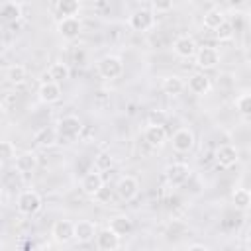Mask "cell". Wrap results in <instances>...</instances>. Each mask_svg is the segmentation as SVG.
Segmentation results:
<instances>
[{"mask_svg":"<svg viewBox=\"0 0 251 251\" xmlns=\"http://www.w3.org/2000/svg\"><path fill=\"white\" fill-rule=\"evenodd\" d=\"M41 206H43V200H41L39 192H35L31 188L22 190L20 196H18V200H16V208L24 216H35L41 210Z\"/></svg>","mask_w":251,"mask_h":251,"instance_id":"6da1fadb","label":"cell"},{"mask_svg":"<svg viewBox=\"0 0 251 251\" xmlns=\"http://www.w3.org/2000/svg\"><path fill=\"white\" fill-rule=\"evenodd\" d=\"M55 129H57L59 141H73V139H76V137L80 135V131H82V122H80L76 116H63V118L57 122Z\"/></svg>","mask_w":251,"mask_h":251,"instance_id":"7a4b0ae2","label":"cell"},{"mask_svg":"<svg viewBox=\"0 0 251 251\" xmlns=\"http://www.w3.org/2000/svg\"><path fill=\"white\" fill-rule=\"evenodd\" d=\"M98 73L102 78H108V80H114L118 76H122L124 73V61L118 57V55H106L98 61Z\"/></svg>","mask_w":251,"mask_h":251,"instance_id":"3957f363","label":"cell"},{"mask_svg":"<svg viewBox=\"0 0 251 251\" xmlns=\"http://www.w3.org/2000/svg\"><path fill=\"white\" fill-rule=\"evenodd\" d=\"M194 59H196V67L198 69H204V71H210V69H216L220 65V51L212 45H204V47H198L196 53H194Z\"/></svg>","mask_w":251,"mask_h":251,"instance_id":"277c9868","label":"cell"},{"mask_svg":"<svg viewBox=\"0 0 251 251\" xmlns=\"http://www.w3.org/2000/svg\"><path fill=\"white\" fill-rule=\"evenodd\" d=\"M214 159H216V165L222 167V169H231L233 165L239 163V149L231 143H224L216 149L214 153Z\"/></svg>","mask_w":251,"mask_h":251,"instance_id":"5b68a950","label":"cell"},{"mask_svg":"<svg viewBox=\"0 0 251 251\" xmlns=\"http://www.w3.org/2000/svg\"><path fill=\"white\" fill-rule=\"evenodd\" d=\"M171 143H173V149L178 151V153H188L194 143H196V137H194V131L190 127H178L173 137H171Z\"/></svg>","mask_w":251,"mask_h":251,"instance_id":"8992f818","label":"cell"},{"mask_svg":"<svg viewBox=\"0 0 251 251\" xmlns=\"http://www.w3.org/2000/svg\"><path fill=\"white\" fill-rule=\"evenodd\" d=\"M190 167L186 163H173L165 169V178L171 186H180L190 178Z\"/></svg>","mask_w":251,"mask_h":251,"instance_id":"52a82bcc","label":"cell"},{"mask_svg":"<svg viewBox=\"0 0 251 251\" xmlns=\"http://www.w3.org/2000/svg\"><path fill=\"white\" fill-rule=\"evenodd\" d=\"M57 31L63 39H76L82 31V22L76 18V16H67V18H61L59 24H57Z\"/></svg>","mask_w":251,"mask_h":251,"instance_id":"ba28073f","label":"cell"},{"mask_svg":"<svg viewBox=\"0 0 251 251\" xmlns=\"http://www.w3.org/2000/svg\"><path fill=\"white\" fill-rule=\"evenodd\" d=\"M61 82H55V80H43L37 88V96L43 104H55L61 100Z\"/></svg>","mask_w":251,"mask_h":251,"instance_id":"9c48e42d","label":"cell"},{"mask_svg":"<svg viewBox=\"0 0 251 251\" xmlns=\"http://www.w3.org/2000/svg\"><path fill=\"white\" fill-rule=\"evenodd\" d=\"M102 188H104V178H102L100 171H90V173H86V175L82 176V180H80V190H82L86 196H90V198H96V194H98Z\"/></svg>","mask_w":251,"mask_h":251,"instance_id":"30bf717a","label":"cell"},{"mask_svg":"<svg viewBox=\"0 0 251 251\" xmlns=\"http://www.w3.org/2000/svg\"><path fill=\"white\" fill-rule=\"evenodd\" d=\"M51 235L57 243H71L75 239V224L71 220H57L51 227Z\"/></svg>","mask_w":251,"mask_h":251,"instance_id":"8fae6325","label":"cell"},{"mask_svg":"<svg viewBox=\"0 0 251 251\" xmlns=\"http://www.w3.org/2000/svg\"><path fill=\"white\" fill-rule=\"evenodd\" d=\"M94 239H96V247H98L100 251H116V249L122 245L120 235H116L108 226L102 227V229H98L96 235H94Z\"/></svg>","mask_w":251,"mask_h":251,"instance_id":"7c38bea8","label":"cell"},{"mask_svg":"<svg viewBox=\"0 0 251 251\" xmlns=\"http://www.w3.org/2000/svg\"><path fill=\"white\" fill-rule=\"evenodd\" d=\"M127 24H129V27L135 29V31H147V29H151V27L155 25V16H153V12L141 8V10H135V12L129 16Z\"/></svg>","mask_w":251,"mask_h":251,"instance_id":"4fadbf2b","label":"cell"},{"mask_svg":"<svg viewBox=\"0 0 251 251\" xmlns=\"http://www.w3.org/2000/svg\"><path fill=\"white\" fill-rule=\"evenodd\" d=\"M116 192L122 200H133L139 194V180L135 176L126 175L116 182Z\"/></svg>","mask_w":251,"mask_h":251,"instance_id":"5bb4252c","label":"cell"},{"mask_svg":"<svg viewBox=\"0 0 251 251\" xmlns=\"http://www.w3.org/2000/svg\"><path fill=\"white\" fill-rule=\"evenodd\" d=\"M196 49H198V45H196L194 37H190V35H178V37L173 41V51H175V55L180 57V59H190V57H194Z\"/></svg>","mask_w":251,"mask_h":251,"instance_id":"9a60e30c","label":"cell"},{"mask_svg":"<svg viewBox=\"0 0 251 251\" xmlns=\"http://www.w3.org/2000/svg\"><path fill=\"white\" fill-rule=\"evenodd\" d=\"M143 139L151 145V147H161L167 141V131L163 126H155V124H147L143 129Z\"/></svg>","mask_w":251,"mask_h":251,"instance_id":"2e32d148","label":"cell"},{"mask_svg":"<svg viewBox=\"0 0 251 251\" xmlns=\"http://www.w3.org/2000/svg\"><path fill=\"white\" fill-rule=\"evenodd\" d=\"M14 167H16V171H18L20 175H29V173H33V171L37 169V157H35V153L25 151V153L16 155V157H14Z\"/></svg>","mask_w":251,"mask_h":251,"instance_id":"e0dca14e","label":"cell"},{"mask_svg":"<svg viewBox=\"0 0 251 251\" xmlns=\"http://www.w3.org/2000/svg\"><path fill=\"white\" fill-rule=\"evenodd\" d=\"M186 86H188V90H190L192 94L204 96V94L210 92L212 82H210V78H208L204 73H194V75L188 76V84H186Z\"/></svg>","mask_w":251,"mask_h":251,"instance_id":"ac0fdd59","label":"cell"},{"mask_svg":"<svg viewBox=\"0 0 251 251\" xmlns=\"http://www.w3.org/2000/svg\"><path fill=\"white\" fill-rule=\"evenodd\" d=\"M96 235V224L90 220H80L75 224V239L78 243H90Z\"/></svg>","mask_w":251,"mask_h":251,"instance_id":"d6986e66","label":"cell"},{"mask_svg":"<svg viewBox=\"0 0 251 251\" xmlns=\"http://www.w3.org/2000/svg\"><path fill=\"white\" fill-rule=\"evenodd\" d=\"M108 227L116 233V235H127L131 229H133V222H131V218L129 216H126V214H118V216H114V218H110V222H108Z\"/></svg>","mask_w":251,"mask_h":251,"instance_id":"ffe728a7","label":"cell"},{"mask_svg":"<svg viewBox=\"0 0 251 251\" xmlns=\"http://www.w3.org/2000/svg\"><path fill=\"white\" fill-rule=\"evenodd\" d=\"M161 88H163V92L169 94V96H178V94L186 88V82H184L180 76L171 75V76H165V78H163Z\"/></svg>","mask_w":251,"mask_h":251,"instance_id":"44dd1931","label":"cell"},{"mask_svg":"<svg viewBox=\"0 0 251 251\" xmlns=\"http://www.w3.org/2000/svg\"><path fill=\"white\" fill-rule=\"evenodd\" d=\"M35 143L39 145V147H43V149H47V147H53L57 141H59V135H57V129L55 127H41L37 133H35Z\"/></svg>","mask_w":251,"mask_h":251,"instance_id":"7402d4cb","label":"cell"},{"mask_svg":"<svg viewBox=\"0 0 251 251\" xmlns=\"http://www.w3.org/2000/svg\"><path fill=\"white\" fill-rule=\"evenodd\" d=\"M231 202L237 210L241 212H247L249 206H251V192L247 188H235L233 194H231Z\"/></svg>","mask_w":251,"mask_h":251,"instance_id":"603a6c76","label":"cell"},{"mask_svg":"<svg viewBox=\"0 0 251 251\" xmlns=\"http://www.w3.org/2000/svg\"><path fill=\"white\" fill-rule=\"evenodd\" d=\"M233 106L241 114L243 120H249V114H251V94H249V90H243L239 96H235Z\"/></svg>","mask_w":251,"mask_h":251,"instance_id":"cb8c5ba5","label":"cell"},{"mask_svg":"<svg viewBox=\"0 0 251 251\" xmlns=\"http://www.w3.org/2000/svg\"><path fill=\"white\" fill-rule=\"evenodd\" d=\"M222 22H226V14H224L222 10H218V8L208 10V12L204 14V20H202L204 27H206V29H212V31H214Z\"/></svg>","mask_w":251,"mask_h":251,"instance_id":"d4e9b609","label":"cell"},{"mask_svg":"<svg viewBox=\"0 0 251 251\" xmlns=\"http://www.w3.org/2000/svg\"><path fill=\"white\" fill-rule=\"evenodd\" d=\"M6 78L12 84H24L27 80V69L24 65H12L6 71Z\"/></svg>","mask_w":251,"mask_h":251,"instance_id":"484cf974","label":"cell"},{"mask_svg":"<svg viewBox=\"0 0 251 251\" xmlns=\"http://www.w3.org/2000/svg\"><path fill=\"white\" fill-rule=\"evenodd\" d=\"M49 75V80H55V82H63L71 76V69L65 65V63H53L47 71Z\"/></svg>","mask_w":251,"mask_h":251,"instance_id":"4316f807","label":"cell"},{"mask_svg":"<svg viewBox=\"0 0 251 251\" xmlns=\"http://www.w3.org/2000/svg\"><path fill=\"white\" fill-rule=\"evenodd\" d=\"M57 12L61 18L76 16L80 12V0H57Z\"/></svg>","mask_w":251,"mask_h":251,"instance_id":"83f0119b","label":"cell"},{"mask_svg":"<svg viewBox=\"0 0 251 251\" xmlns=\"http://www.w3.org/2000/svg\"><path fill=\"white\" fill-rule=\"evenodd\" d=\"M214 33H216V37H218L220 41H229V39L235 35V25L226 20V22H222V24L214 29Z\"/></svg>","mask_w":251,"mask_h":251,"instance_id":"f1b7e54d","label":"cell"},{"mask_svg":"<svg viewBox=\"0 0 251 251\" xmlns=\"http://www.w3.org/2000/svg\"><path fill=\"white\" fill-rule=\"evenodd\" d=\"M16 157V147L10 141H0V163H8Z\"/></svg>","mask_w":251,"mask_h":251,"instance_id":"f546056e","label":"cell"},{"mask_svg":"<svg viewBox=\"0 0 251 251\" xmlns=\"http://www.w3.org/2000/svg\"><path fill=\"white\" fill-rule=\"evenodd\" d=\"M112 157H110V153H100V155H96V159H94V167H96V171H108L110 167H112Z\"/></svg>","mask_w":251,"mask_h":251,"instance_id":"4dcf8cb0","label":"cell"},{"mask_svg":"<svg viewBox=\"0 0 251 251\" xmlns=\"http://www.w3.org/2000/svg\"><path fill=\"white\" fill-rule=\"evenodd\" d=\"M2 16H6L8 20H16V18H20V8L16 6V2H8V4L2 8Z\"/></svg>","mask_w":251,"mask_h":251,"instance_id":"1f68e13d","label":"cell"},{"mask_svg":"<svg viewBox=\"0 0 251 251\" xmlns=\"http://www.w3.org/2000/svg\"><path fill=\"white\" fill-rule=\"evenodd\" d=\"M155 12H169L173 8V0H151Z\"/></svg>","mask_w":251,"mask_h":251,"instance_id":"d6a6232c","label":"cell"},{"mask_svg":"<svg viewBox=\"0 0 251 251\" xmlns=\"http://www.w3.org/2000/svg\"><path fill=\"white\" fill-rule=\"evenodd\" d=\"M165 122H167V114H165V112L157 110V112H151V114H149V124H155V126H165Z\"/></svg>","mask_w":251,"mask_h":251,"instance_id":"836d02e7","label":"cell"},{"mask_svg":"<svg viewBox=\"0 0 251 251\" xmlns=\"http://www.w3.org/2000/svg\"><path fill=\"white\" fill-rule=\"evenodd\" d=\"M188 249H204V251H206L208 247H206L204 243H190V245H188Z\"/></svg>","mask_w":251,"mask_h":251,"instance_id":"e575fe53","label":"cell"},{"mask_svg":"<svg viewBox=\"0 0 251 251\" xmlns=\"http://www.w3.org/2000/svg\"><path fill=\"white\" fill-rule=\"evenodd\" d=\"M227 2H229L231 6H241V4L245 2V0H227Z\"/></svg>","mask_w":251,"mask_h":251,"instance_id":"d590c367","label":"cell"},{"mask_svg":"<svg viewBox=\"0 0 251 251\" xmlns=\"http://www.w3.org/2000/svg\"><path fill=\"white\" fill-rule=\"evenodd\" d=\"M4 116H6V108H4V104H0V122L4 120Z\"/></svg>","mask_w":251,"mask_h":251,"instance_id":"8d00e7d4","label":"cell"},{"mask_svg":"<svg viewBox=\"0 0 251 251\" xmlns=\"http://www.w3.org/2000/svg\"><path fill=\"white\" fill-rule=\"evenodd\" d=\"M4 245V235H2V231H0V247Z\"/></svg>","mask_w":251,"mask_h":251,"instance_id":"74e56055","label":"cell"},{"mask_svg":"<svg viewBox=\"0 0 251 251\" xmlns=\"http://www.w3.org/2000/svg\"><path fill=\"white\" fill-rule=\"evenodd\" d=\"M10 2H18V0H10Z\"/></svg>","mask_w":251,"mask_h":251,"instance_id":"f35d334b","label":"cell"}]
</instances>
